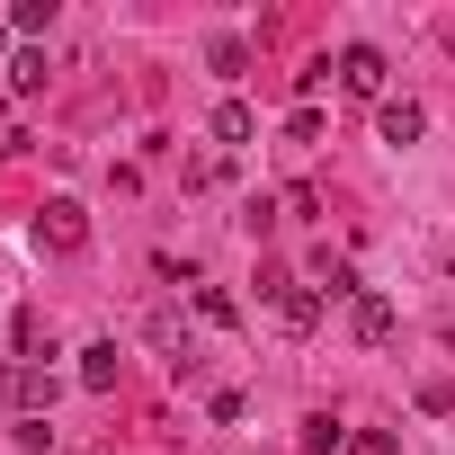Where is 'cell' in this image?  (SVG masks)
<instances>
[{"label": "cell", "instance_id": "6da1fadb", "mask_svg": "<svg viewBox=\"0 0 455 455\" xmlns=\"http://www.w3.org/2000/svg\"><path fill=\"white\" fill-rule=\"evenodd\" d=\"M0 402H10L19 419H45V411H54V366H28V357H10V366H0Z\"/></svg>", "mask_w": 455, "mask_h": 455}, {"label": "cell", "instance_id": "7a4b0ae2", "mask_svg": "<svg viewBox=\"0 0 455 455\" xmlns=\"http://www.w3.org/2000/svg\"><path fill=\"white\" fill-rule=\"evenodd\" d=\"M81 242H90V214H81L72 196H45V205H36V251H54V259H72Z\"/></svg>", "mask_w": 455, "mask_h": 455}, {"label": "cell", "instance_id": "3957f363", "mask_svg": "<svg viewBox=\"0 0 455 455\" xmlns=\"http://www.w3.org/2000/svg\"><path fill=\"white\" fill-rule=\"evenodd\" d=\"M259 295H268V313H277L286 331H313V322H322V286H304V277H268Z\"/></svg>", "mask_w": 455, "mask_h": 455}, {"label": "cell", "instance_id": "277c9868", "mask_svg": "<svg viewBox=\"0 0 455 455\" xmlns=\"http://www.w3.org/2000/svg\"><path fill=\"white\" fill-rule=\"evenodd\" d=\"M339 90L384 108V54H375V45H348V54H339Z\"/></svg>", "mask_w": 455, "mask_h": 455}, {"label": "cell", "instance_id": "5b68a950", "mask_svg": "<svg viewBox=\"0 0 455 455\" xmlns=\"http://www.w3.org/2000/svg\"><path fill=\"white\" fill-rule=\"evenodd\" d=\"M375 134H384V143H419V134H428V108H419V99H384V108H375Z\"/></svg>", "mask_w": 455, "mask_h": 455}, {"label": "cell", "instance_id": "8992f818", "mask_svg": "<svg viewBox=\"0 0 455 455\" xmlns=\"http://www.w3.org/2000/svg\"><path fill=\"white\" fill-rule=\"evenodd\" d=\"M81 393H116V339H90L81 348Z\"/></svg>", "mask_w": 455, "mask_h": 455}, {"label": "cell", "instance_id": "52a82bcc", "mask_svg": "<svg viewBox=\"0 0 455 455\" xmlns=\"http://www.w3.org/2000/svg\"><path fill=\"white\" fill-rule=\"evenodd\" d=\"M357 339H366V348H384V339H393V304H384L375 286L357 295Z\"/></svg>", "mask_w": 455, "mask_h": 455}, {"label": "cell", "instance_id": "ba28073f", "mask_svg": "<svg viewBox=\"0 0 455 455\" xmlns=\"http://www.w3.org/2000/svg\"><path fill=\"white\" fill-rule=\"evenodd\" d=\"M251 134H259V116H251L242 99H223V108H214V143H251Z\"/></svg>", "mask_w": 455, "mask_h": 455}, {"label": "cell", "instance_id": "9c48e42d", "mask_svg": "<svg viewBox=\"0 0 455 455\" xmlns=\"http://www.w3.org/2000/svg\"><path fill=\"white\" fill-rule=\"evenodd\" d=\"M205 63H214L223 81H242V72H251V45H242V36H214V45H205Z\"/></svg>", "mask_w": 455, "mask_h": 455}, {"label": "cell", "instance_id": "30bf717a", "mask_svg": "<svg viewBox=\"0 0 455 455\" xmlns=\"http://www.w3.org/2000/svg\"><path fill=\"white\" fill-rule=\"evenodd\" d=\"M188 295H196V313H205L214 331H233V322H242V304H233V295H223V286H188Z\"/></svg>", "mask_w": 455, "mask_h": 455}, {"label": "cell", "instance_id": "8fae6325", "mask_svg": "<svg viewBox=\"0 0 455 455\" xmlns=\"http://www.w3.org/2000/svg\"><path fill=\"white\" fill-rule=\"evenodd\" d=\"M152 348H161V357H170V366H188V339H179V313H170V304H161V313H152Z\"/></svg>", "mask_w": 455, "mask_h": 455}, {"label": "cell", "instance_id": "7c38bea8", "mask_svg": "<svg viewBox=\"0 0 455 455\" xmlns=\"http://www.w3.org/2000/svg\"><path fill=\"white\" fill-rule=\"evenodd\" d=\"M54 28V0H19V10H10V36H45Z\"/></svg>", "mask_w": 455, "mask_h": 455}, {"label": "cell", "instance_id": "4fadbf2b", "mask_svg": "<svg viewBox=\"0 0 455 455\" xmlns=\"http://www.w3.org/2000/svg\"><path fill=\"white\" fill-rule=\"evenodd\" d=\"M10 90L36 99V90H45V54H10Z\"/></svg>", "mask_w": 455, "mask_h": 455}, {"label": "cell", "instance_id": "5bb4252c", "mask_svg": "<svg viewBox=\"0 0 455 455\" xmlns=\"http://www.w3.org/2000/svg\"><path fill=\"white\" fill-rule=\"evenodd\" d=\"M304 446H313V455H331V446H348V428H339L331 411H313V419H304Z\"/></svg>", "mask_w": 455, "mask_h": 455}, {"label": "cell", "instance_id": "9a60e30c", "mask_svg": "<svg viewBox=\"0 0 455 455\" xmlns=\"http://www.w3.org/2000/svg\"><path fill=\"white\" fill-rule=\"evenodd\" d=\"M277 214H295V223H313V214H322V196H313V188H286V196H277Z\"/></svg>", "mask_w": 455, "mask_h": 455}, {"label": "cell", "instance_id": "2e32d148", "mask_svg": "<svg viewBox=\"0 0 455 455\" xmlns=\"http://www.w3.org/2000/svg\"><path fill=\"white\" fill-rule=\"evenodd\" d=\"M348 455H402V446H393V428H366V437H348Z\"/></svg>", "mask_w": 455, "mask_h": 455}, {"label": "cell", "instance_id": "e0dca14e", "mask_svg": "<svg viewBox=\"0 0 455 455\" xmlns=\"http://www.w3.org/2000/svg\"><path fill=\"white\" fill-rule=\"evenodd\" d=\"M0 54H10V19H0Z\"/></svg>", "mask_w": 455, "mask_h": 455}]
</instances>
